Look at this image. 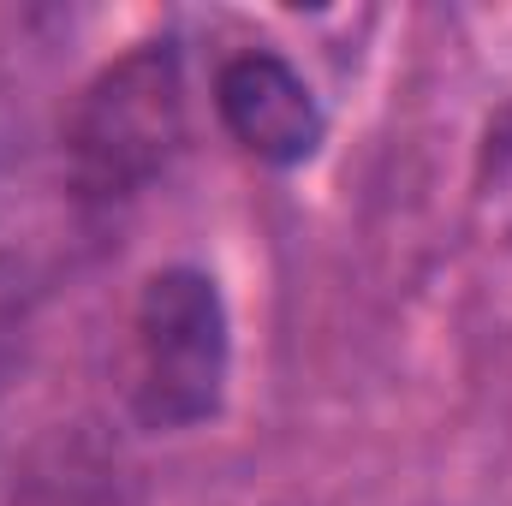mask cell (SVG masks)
<instances>
[{"label": "cell", "mask_w": 512, "mask_h": 506, "mask_svg": "<svg viewBox=\"0 0 512 506\" xmlns=\"http://www.w3.org/2000/svg\"><path fill=\"white\" fill-rule=\"evenodd\" d=\"M233 316L209 268L167 262L131 304V417L149 435H179L227 405Z\"/></svg>", "instance_id": "obj_1"}, {"label": "cell", "mask_w": 512, "mask_h": 506, "mask_svg": "<svg viewBox=\"0 0 512 506\" xmlns=\"http://www.w3.org/2000/svg\"><path fill=\"white\" fill-rule=\"evenodd\" d=\"M185 143V78L173 42H137L114 66H102L72 120H66V161L72 191L84 203L137 197Z\"/></svg>", "instance_id": "obj_2"}, {"label": "cell", "mask_w": 512, "mask_h": 506, "mask_svg": "<svg viewBox=\"0 0 512 506\" xmlns=\"http://www.w3.org/2000/svg\"><path fill=\"white\" fill-rule=\"evenodd\" d=\"M215 114L262 167H304L328 143V114L310 78L280 48H239L215 72Z\"/></svg>", "instance_id": "obj_3"}, {"label": "cell", "mask_w": 512, "mask_h": 506, "mask_svg": "<svg viewBox=\"0 0 512 506\" xmlns=\"http://www.w3.org/2000/svg\"><path fill=\"white\" fill-rule=\"evenodd\" d=\"M54 239H66V227L42 221L36 209L0 203V322L18 316L30 292H42V280L54 268Z\"/></svg>", "instance_id": "obj_4"}]
</instances>
